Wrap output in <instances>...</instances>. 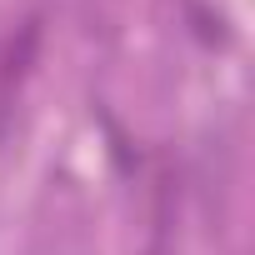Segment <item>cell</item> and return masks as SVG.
I'll list each match as a JSON object with an SVG mask.
<instances>
[{"instance_id": "cell-1", "label": "cell", "mask_w": 255, "mask_h": 255, "mask_svg": "<svg viewBox=\"0 0 255 255\" xmlns=\"http://www.w3.org/2000/svg\"><path fill=\"white\" fill-rule=\"evenodd\" d=\"M35 55H40V15H25L20 25H10L0 35V120L10 115V105H15Z\"/></svg>"}]
</instances>
